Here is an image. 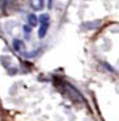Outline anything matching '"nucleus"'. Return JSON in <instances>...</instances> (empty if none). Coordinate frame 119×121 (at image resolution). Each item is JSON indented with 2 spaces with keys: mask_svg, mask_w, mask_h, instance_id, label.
Wrapping results in <instances>:
<instances>
[{
  "mask_svg": "<svg viewBox=\"0 0 119 121\" xmlns=\"http://www.w3.org/2000/svg\"><path fill=\"white\" fill-rule=\"evenodd\" d=\"M38 18H39V22H41V26H39V30H38V37L42 39L46 37L47 30L50 28V15L48 13H42Z\"/></svg>",
  "mask_w": 119,
  "mask_h": 121,
  "instance_id": "nucleus-1",
  "label": "nucleus"
},
{
  "mask_svg": "<svg viewBox=\"0 0 119 121\" xmlns=\"http://www.w3.org/2000/svg\"><path fill=\"white\" fill-rule=\"evenodd\" d=\"M13 48H15V50H17L18 53H21V54H25L26 55V49H25V43L21 41V39L16 38L13 39Z\"/></svg>",
  "mask_w": 119,
  "mask_h": 121,
  "instance_id": "nucleus-2",
  "label": "nucleus"
},
{
  "mask_svg": "<svg viewBox=\"0 0 119 121\" xmlns=\"http://www.w3.org/2000/svg\"><path fill=\"white\" fill-rule=\"evenodd\" d=\"M29 3L33 11H42L45 7V0H29Z\"/></svg>",
  "mask_w": 119,
  "mask_h": 121,
  "instance_id": "nucleus-3",
  "label": "nucleus"
},
{
  "mask_svg": "<svg viewBox=\"0 0 119 121\" xmlns=\"http://www.w3.org/2000/svg\"><path fill=\"white\" fill-rule=\"evenodd\" d=\"M38 20H39V18L37 17L34 13H30V15L28 16V22H29L30 26H36V25L38 24Z\"/></svg>",
  "mask_w": 119,
  "mask_h": 121,
  "instance_id": "nucleus-4",
  "label": "nucleus"
},
{
  "mask_svg": "<svg viewBox=\"0 0 119 121\" xmlns=\"http://www.w3.org/2000/svg\"><path fill=\"white\" fill-rule=\"evenodd\" d=\"M32 28H33V26H30L29 24H28V25H24V33L26 34V36H29V34H30V32H32Z\"/></svg>",
  "mask_w": 119,
  "mask_h": 121,
  "instance_id": "nucleus-5",
  "label": "nucleus"
}]
</instances>
